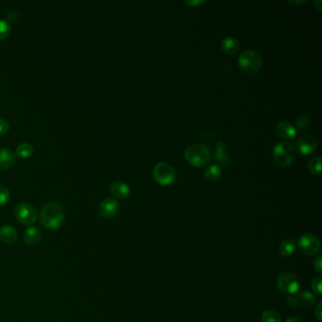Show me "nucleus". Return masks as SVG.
Wrapping results in <instances>:
<instances>
[{"mask_svg": "<svg viewBox=\"0 0 322 322\" xmlns=\"http://www.w3.org/2000/svg\"><path fill=\"white\" fill-rule=\"evenodd\" d=\"M39 219L43 227L48 230H58L65 223V209L58 201H49L41 210Z\"/></svg>", "mask_w": 322, "mask_h": 322, "instance_id": "nucleus-1", "label": "nucleus"}, {"mask_svg": "<svg viewBox=\"0 0 322 322\" xmlns=\"http://www.w3.org/2000/svg\"><path fill=\"white\" fill-rule=\"evenodd\" d=\"M185 160L196 167L205 166L211 159V152L208 148L200 145H191L184 152Z\"/></svg>", "mask_w": 322, "mask_h": 322, "instance_id": "nucleus-2", "label": "nucleus"}, {"mask_svg": "<svg viewBox=\"0 0 322 322\" xmlns=\"http://www.w3.org/2000/svg\"><path fill=\"white\" fill-rule=\"evenodd\" d=\"M238 65L246 74L254 75L262 67V58L254 50H246L238 58Z\"/></svg>", "mask_w": 322, "mask_h": 322, "instance_id": "nucleus-3", "label": "nucleus"}, {"mask_svg": "<svg viewBox=\"0 0 322 322\" xmlns=\"http://www.w3.org/2000/svg\"><path fill=\"white\" fill-rule=\"evenodd\" d=\"M274 160L280 166L286 167L293 162L296 152L293 146L288 142H280L275 146L273 151Z\"/></svg>", "mask_w": 322, "mask_h": 322, "instance_id": "nucleus-4", "label": "nucleus"}, {"mask_svg": "<svg viewBox=\"0 0 322 322\" xmlns=\"http://www.w3.org/2000/svg\"><path fill=\"white\" fill-rule=\"evenodd\" d=\"M298 246L304 255L313 257L318 255L321 252L322 244L317 236L306 233L299 237Z\"/></svg>", "mask_w": 322, "mask_h": 322, "instance_id": "nucleus-5", "label": "nucleus"}, {"mask_svg": "<svg viewBox=\"0 0 322 322\" xmlns=\"http://www.w3.org/2000/svg\"><path fill=\"white\" fill-rule=\"evenodd\" d=\"M277 287L282 293L288 296L295 295L300 290V281L296 275L285 271L278 276L277 278Z\"/></svg>", "mask_w": 322, "mask_h": 322, "instance_id": "nucleus-6", "label": "nucleus"}, {"mask_svg": "<svg viewBox=\"0 0 322 322\" xmlns=\"http://www.w3.org/2000/svg\"><path fill=\"white\" fill-rule=\"evenodd\" d=\"M153 178L161 185H169L175 180V170L167 162H158L153 168Z\"/></svg>", "mask_w": 322, "mask_h": 322, "instance_id": "nucleus-7", "label": "nucleus"}, {"mask_svg": "<svg viewBox=\"0 0 322 322\" xmlns=\"http://www.w3.org/2000/svg\"><path fill=\"white\" fill-rule=\"evenodd\" d=\"M15 217L21 224L31 226L37 219V212L28 202H21L15 208Z\"/></svg>", "mask_w": 322, "mask_h": 322, "instance_id": "nucleus-8", "label": "nucleus"}, {"mask_svg": "<svg viewBox=\"0 0 322 322\" xmlns=\"http://www.w3.org/2000/svg\"><path fill=\"white\" fill-rule=\"evenodd\" d=\"M297 151L303 155H309L318 148V141L312 135H303L296 144Z\"/></svg>", "mask_w": 322, "mask_h": 322, "instance_id": "nucleus-9", "label": "nucleus"}, {"mask_svg": "<svg viewBox=\"0 0 322 322\" xmlns=\"http://www.w3.org/2000/svg\"><path fill=\"white\" fill-rule=\"evenodd\" d=\"M119 203L116 199L108 198L101 201L99 204V214L105 218H112L119 212Z\"/></svg>", "mask_w": 322, "mask_h": 322, "instance_id": "nucleus-10", "label": "nucleus"}, {"mask_svg": "<svg viewBox=\"0 0 322 322\" xmlns=\"http://www.w3.org/2000/svg\"><path fill=\"white\" fill-rule=\"evenodd\" d=\"M110 191L116 199H127L131 195V189L129 185L121 180L114 181L110 186Z\"/></svg>", "mask_w": 322, "mask_h": 322, "instance_id": "nucleus-11", "label": "nucleus"}, {"mask_svg": "<svg viewBox=\"0 0 322 322\" xmlns=\"http://www.w3.org/2000/svg\"><path fill=\"white\" fill-rule=\"evenodd\" d=\"M276 133L284 140H292L297 135V131L293 125L287 121H282L277 125Z\"/></svg>", "mask_w": 322, "mask_h": 322, "instance_id": "nucleus-12", "label": "nucleus"}, {"mask_svg": "<svg viewBox=\"0 0 322 322\" xmlns=\"http://www.w3.org/2000/svg\"><path fill=\"white\" fill-rule=\"evenodd\" d=\"M17 239V232L10 225H3L0 227V241L6 245L13 244Z\"/></svg>", "mask_w": 322, "mask_h": 322, "instance_id": "nucleus-13", "label": "nucleus"}, {"mask_svg": "<svg viewBox=\"0 0 322 322\" xmlns=\"http://www.w3.org/2000/svg\"><path fill=\"white\" fill-rule=\"evenodd\" d=\"M42 238V232L38 227L29 226L24 234V241L27 245L35 246Z\"/></svg>", "mask_w": 322, "mask_h": 322, "instance_id": "nucleus-14", "label": "nucleus"}, {"mask_svg": "<svg viewBox=\"0 0 322 322\" xmlns=\"http://www.w3.org/2000/svg\"><path fill=\"white\" fill-rule=\"evenodd\" d=\"M216 161H218L219 164L223 166H228L231 163V158L226 150V144L224 141H219L216 148V153H215Z\"/></svg>", "mask_w": 322, "mask_h": 322, "instance_id": "nucleus-15", "label": "nucleus"}, {"mask_svg": "<svg viewBox=\"0 0 322 322\" xmlns=\"http://www.w3.org/2000/svg\"><path fill=\"white\" fill-rule=\"evenodd\" d=\"M15 161V154L10 149H0V169H7Z\"/></svg>", "mask_w": 322, "mask_h": 322, "instance_id": "nucleus-16", "label": "nucleus"}, {"mask_svg": "<svg viewBox=\"0 0 322 322\" xmlns=\"http://www.w3.org/2000/svg\"><path fill=\"white\" fill-rule=\"evenodd\" d=\"M221 47L227 54L234 55V54H237V52L239 51L240 44L237 41V38H235L233 36H227L223 39V41L221 43Z\"/></svg>", "mask_w": 322, "mask_h": 322, "instance_id": "nucleus-17", "label": "nucleus"}, {"mask_svg": "<svg viewBox=\"0 0 322 322\" xmlns=\"http://www.w3.org/2000/svg\"><path fill=\"white\" fill-rule=\"evenodd\" d=\"M295 250H296V243L292 239H285L279 246V252L284 257L293 255Z\"/></svg>", "mask_w": 322, "mask_h": 322, "instance_id": "nucleus-18", "label": "nucleus"}, {"mask_svg": "<svg viewBox=\"0 0 322 322\" xmlns=\"http://www.w3.org/2000/svg\"><path fill=\"white\" fill-rule=\"evenodd\" d=\"M298 300H299V303H301L304 307H310L316 303L317 296L311 291L304 290L300 293Z\"/></svg>", "mask_w": 322, "mask_h": 322, "instance_id": "nucleus-19", "label": "nucleus"}, {"mask_svg": "<svg viewBox=\"0 0 322 322\" xmlns=\"http://www.w3.org/2000/svg\"><path fill=\"white\" fill-rule=\"evenodd\" d=\"M221 173L222 172H221L220 167L218 165H216V164L209 165L205 168V171H204L205 177L211 181H217V180H219V178L221 177Z\"/></svg>", "mask_w": 322, "mask_h": 322, "instance_id": "nucleus-20", "label": "nucleus"}, {"mask_svg": "<svg viewBox=\"0 0 322 322\" xmlns=\"http://www.w3.org/2000/svg\"><path fill=\"white\" fill-rule=\"evenodd\" d=\"M295 123L297 126V129L300 132H305V131H308V130H310L312 128V121L306 115L298 116L296 118V120H295Z\"/></svg>", "mask_w": 322, "mask_h": 322, "instance_id": "nucleus-21", "label": "nucleus"}, {"mask_svg": "<svg viewBox=\"0 0 322 322\" xmlns=\"http://www.w3.org/2000/svg\"><path fill=\"white\" fill-rule=\"evenodd\" d=\"M33 153V147L29 143H22L16 148V154L20 158H29Z\"/></svg>", "mask_w": 322, "mask_h": 322, "instance_id": "nucleus-22", "label": "nucleus"}, {"mask_svg": "<svg viewBox=\"0 0 322 322\" xmlns=\"http://www.w3.org/2000/svg\"><path fill=\"white\" fill-rule=\"evenodd\" d=\"M262 322H282V317L274 310H266L262 314Z\"/></svg>", "mask_w": 322, "mask_h": 322, "instance_id": "nucleus-23", "label": "nucleus"}, {"mask_svg": "<svg viewBox=\"0 0 322 322\" xmlns=\"http://www.w3.org/2000/svg\"><path fill=\"white\" fill-rule=\"evenodd\" d=\"M308 167L312 174L319 175L322 171V158L320 156H316L312 158L309 161Z\"/></svg>", "mask_w": 322, "mask_h": 322, "instance_id": "nucleus-24", "label": "nucleus"}, {"mask_svg": "<svg viewBox=\"0 0 322 322\" xmlns=\"http://www.w3.org/2000/svg\"><path fill=\"white\" fill-rule=\"evenodd\" d=\"M313 293L318 296L322 295V275H318L312 281Z\"/></svg>", "mask_w": 322, "mask_h": 322, "instance_id": "nucleus-25", "label": "nucleus"}, {"mask_svg": "<svg viewBox=\"0 0 322 322\" xmlns=\"http://www.w3.org/2000/svg\"><path fill=\"white\" fill-rule=\"evenodd\" d=\"M10 31V24L9 21L0 19V40L6 38Z\"/></svg>", "mask_w": 322, "mask_h": 322, "instance_id": "nucleus-26", "label": "nucleus"}, {"mask_svg": "<svg viewBox=\"0 0 322 322\" xmlns=\"http://www.w3.org/2000/svg\"><path fill=\"white\" fill-rule=\"evenodd\" d=\"M10 190L4 185H0V207L4 206L10 199Z\"/></svg>", "mask_w": 322, "mask_h": 322, "instance_id": "nucleus-27", "label": "nucleus"}, {"mask_svg": "<svg viewBox=\"0 0 322 322\" xmlns=\"http://www.w3.org/2000/svg\"><path fill=\"white\" fill-rule=\"evenodd\" d=\"M10 129V123L7 119L0 117V135H3L7 133Z\"/></svg>", "mask_w": 322, "mask_h": 322, "instance_id": "nucleus-28", "label": "nucleus"}, {"mask_svg": "<svg viewBox=\"0 0 322 322\" xmlns=\"http://www.w3.org/2000/svg\"><path fill=\"white\" fill-rule=\"evenodd\" d=\"M286 304L288 307L290 308H296L299 304V300H298V297H296L295 295H290L288 296L287 300H286Z\"/></svg>", "mask_w": 322, "mask_h": 322, "instance_id": "nucleus-29", "label": "nucleus"}, {"mask_svg": "<svg viewBox=\"0 0 322 322\" xmlns=\"http://www.w3.org/2000/svg\"><path fill=\"white\" fill-rule=\"evenodd\" d=\"M314 315L315 318L318 320V322H322V302H319L317 303L315 310H314Z\"/></svg>", "mask_w": 322, "mask_h": 322, "instance_id": "nucleus-30", "label": "nucleus"}, {"mask_svg": "<svg viewBox=\"0 0 322 322\" xmlns=\"http://www.w3.org/2000/svg\"><path fill=\"white\" fill-rule=\"evenodd\" d=\"M314 268L315 270L319 273V275H321L322 273V257L321 255L318 256L316 259H315V262H314Z\"/></svg>", "mask_w": 322, "mask_h": 322, "instance_id": "nucleus-31", "label": "nucleus"}, {"mask_svg": "<svg viewBox=\"0 0 322 322\" xmlns=\"http://www.w3.org/2000/svg\"><path fill=\"white\" fill-rule=\"evenodd\" d=\"M20 14L18 12V10H9V12L7 13V17L9 21H15V20L18 19L19 18Z\"/></svg>", "mask_w": 322, "mask_h": 322, "instance_id": "nucleus-32", "label": "nucleus"}, {"mask_svg": "<svg viewBox=\"0 0 322 322\" xmlns=\"http://www.w3.org/2000/svg\"><path fill=\"white\" fill-rule=\"evenodd\" d=\"M204 1L203 0H191V1H185V4L187 5H190V6H193V7H198L199 5L203 4Z\"/></svg>", "mask_w": 322, "mask_h": 322, "instance_id": "nucleus-33", "label": "nucleus"}, {"mask_svg": "<svg viewBox=\"0 0 322 322\" xmlns=\"http://www.w3.org/2000/svg\"><path fill=\"white\" fill-rule=\"evenodd\" d=\"M285 322H303V320L302 319H300V318H290V319H288L287 321Z\"/></svg>", "mask_w": 322, "mask_h": 322, "instance_id": "nucleus-34", "label": "nucleus"}, {"mask_svg": "<svg viewBox=\"0 0 322 322\" xmlns=\"http://www.w3.org/2000/svg\"><path fill=\"white\" fill-rule=\"evenodd\" d=\"M314 4H315V6H317V9H318V10H322V0H317V1L314 2Z\"/></svg>", "mask_w": 322, "mask_h": 322, "instance_id": "nucleus-35", "label": "nucleus"}, {"mask_svg": "<svg viewBox=\"0 0 322 322\" xmlns=\"http://www.w3.org/2000/svg\"><path fill=\"white\" fill-rule=\"evenodd\" d=\"M306 1L305 0H303V1H289L290 4H293V5H302L303 3H305Z\"/></svg>", "mask_w": 322, "mask_h": 322, "instance_id": "nucleus-36", "label": "nucleus"}]
</instances>
